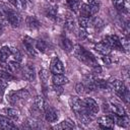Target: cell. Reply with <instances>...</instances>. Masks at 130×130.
<instances>
[{"label": "cell", "instance_id": "obj_33", "mask_svg": "<svg viewBox=\"0 0 130 130\" xmlns=\"http://www.w3.org/2000/svg\"><path fill=\"white\" fill-rule=\"evenodd\" d=\"M10 50H11V55L13 56L14 60L17 62H20L22 60V55H21L20 51L17 48H13V47H10Z\"/></svg>", "mask_w": 130, "mask_h": 130}, {"label": "cell", "instance_id": "obj_29", "mask_svg": "<svg viewBox=\"0 0 130 130\" xmlns=\"http://www.w3.org/2000/svg\"><path fill=\"white\" fill-rule=\"evenodd\" d=\"M91 22H92V19L90 17H83V16H80L78 18V24L80 27L82 28H87L88 26L91 25Z\"/></svg>", "mask_w": 130, "mask_h": 130}, {"label": "cell", "instance_id": "obj_7", "mask_svg": "<svg viewBox=\"0 0 130 130\" xmlns=\"http://www.w3.org/2000/svg\"><path fill=\"white\" fill-rule=\"evenodd\" d=\"M22 45H23V48L26 52V54L30 57H36L37 53H36V49H35V46H34V40L27 36H25L22 40Z\"/></svg>", "mask_w": 130, "mask_h": 130}, {"label": "cell", "instance_id": "obj_42", "mask_svg": "<svg viewBox=\"0 0 130 130\" xmlns=\"http://www.w3.org/2000/svg\"><path fill=\"white\" fill-rule=\"evenodd\" d=\"M7 85H8L7 81L0 78V94H3V93H4V91H5L6 87H7Z\"/></svg>", "mask_w": 130, "mask_h": 130}, {"label": "cell", "instance_id": "obj_34", "mask_svg": "<svg viewBox=\"0 0 130 130\" xmlns=\"http://www.w3.org/2000/svg\"><path fill=\"white\" fill-rule=\"evenodd\" d=\"M36 49H37L39 52L44 53V52L46 51V49H47V44H46V42L43 41V40H38V41L36 42Z\"/></svg>", "mask_w": 130, "mask_h": 130}, {"label": "cell", "instance_id": "obj_10", "mask_svg": "<svg viewBox=\"0 0 130 130\" xmlns=\"http://www.w3.org/2000/svg\"><path fill=\"white\" fill-rule=\"evenodd\" d=\"M44 111H45V113H44L45 119L47 122L53 123V122H56L58 120V112L52 106H46Z\"/></svg>", "mask_w": 130, "mask_h": 130}, {"label": "cell", "instance_id": "obj_37", "mask_svg": "<svg viewBox=\"0 0 130 130\" xmlns=\"http://www.w3.org/2000/svg\"><path fill=\"white\" fill-rule=\"evenodd\" d=\"M112 3L118 10H123L125 8V0H112Z\"/></svg>", "mask_w": 130, "mask_h": 130}, {"label": "cell", "instance_id": "obj_40", "mask_svg": "<svg viewBox=\"0 0 130 130\" xmlns=\"http://www.w3.org/2000/svg\"><path fill=\"white\" fill-rule=\"evenodd\" d=\"M120 41H121V44H122L123 49H125L126 51H128V48H129V40H128V38L124 36V37H122V39H120Z\"/></svg>", "mask_w": 130, "mask_h": 130}, {"label": "cell", "instance_id": "obj_19", "mask_svg": "<svg viewBox=\"0 0 130 130\" xmlns=\"http://www.w3.org/2000/svg\"><path fill=\"white\" fill-rule=\"evenodd\" d=\"M0 128H2V129H15L16 126L8 117L0 115Z\"/></svg>", "mask_w": 130, "mask_h": 130}, {"label": "cell", "instance_id": "obj_8", "mask_svg": "<svg viewBox=\"0 0 130 130\" xmlns=\"http://www.w3.org/2000/svg\"><path fill=\"white\" fill-rule=\"evenodd\" d=\"M50 70L53 74H63L64 73V65L58 57H54L50 64Z\"/></svg>", "mask_w": 130, "mask_h": 130}, {"label": "cell", "instance_id": "obj_11", "mask_svg": "<svg viewBox=\"0 0 130 130\" xmlns=\"http://www.w3.org/2000/svg\"><path fill=\"white\" fill-rule=\"evenodd\" d=\"M21 73H22L23 78L26 79L27 81H32L36 78V70H35V67L32 65H30V64L24 66L21 69Z\"/></svg>", "mask_w": 130, "mask_h": 130}, {"label": "cell", "instance_id": "obj_47", "mask_svg": "<svg viewBox=\"0 0 130 130\" xmlns=\"http://www.w3.org/2000/svg\"><path fill=\"white\" fill-rule=\"evenodd\" d=\"M3 31H4V24L0 22V35H2Z\"/></svg>", "mask_w": 130, "mask_h": 130}, {"label": "cell", "instance_id": "obj_25", "mask_svg": "<svg viewBox=\"0 0 130 130\" xmlns=\"http://www.w3.org/2000/svg\"><path fill=\"white\" fill-rule=\"evenodd\" d=\"M109 87H111V88L114 89L116 92H118V91L124 89V88L126 87V85H125V83H124L122 80L114 79V80H112V81L109 82Z\"/></svg>", "mask_w": 130, "mask_h": 130}, {"label": "cell", "instance_id": "obj_45", "mask_svg": "<svg viewBox=\"0 0 130 130\" xmlns=\"http://www.w3.org/2000/svg\"><path fill=\"white\" fill-rule=\"evenodd\" d=\"M103 61L106 63V64H111L112 63V60H111V57L109 56V55H105L104 57H103Z\"/></svg>", "mask_w": 130, "mask_h": 130}, {"label": "cell", "instance_id": "obj_3", "mask_svg": "<svg viewBox=\"0 0 130 130\" xmlns=\"http://www.w3.org/2000/svg\"><path fill=\"white\" fill-rule=\"evenodd\" d=\"M29 96H30V94H29L28 90L22 88V89H19V90L10 92V94L7 98V101H9V103H11V104H16L18 101H20V100L25 101Z\"/></svg>", "mask_w": 130, "mask_h": 130}, {"label": "cell", "instance_id": "obj_15", "mask_svg": "<svg viewBox=\"0 0 130 130\" xmlns=\"http://www.w3.org/2000/svg\"><path fill=\"white\" fill-rule=\"evenodd\" d=\"M59 44H60V47L65 52H67V53H69V52H71L73 50V43L66 36H61L60 41H59Z\"/></svg>", "mask_w": 130, "mask_h": 130}, {"label": "cell", "instance_id": "obj_23", "mask_svg": "<svg viewBox=\"0 0 130 130\" xmlns=\"http://www.w3.org/2000/svg\"><path fill=\"white\" fill-rule=\"evenodd\" d=\"M112 117H113L114 123H116V124H117L118 126H120V127L126 128V127L129 125L127 116H118V115H115V114H114V116H112Z\"/></svg>", "mask_w": 130, "mask_h": 130}, {"label": "cell", "instance_id": "obj_12", "mask_svg": "<svg viewBox=\"0 0 130 130\" xmlns=\"http://www.w3.org/2000/svg\"><path fill=\"white\" fill-rule=\"evenodd\" d=\"M98 123L102 128H106V129H112L115 124L112 115H107V116H103L99 118Z\"/></svg>", "mask_w": 130, "mask_h": 130}, {"label": "cell", "instance_id": "obj_22", "mask_svg": "<svg viewBox=\"0 0 130 130\" xmlns=\"http://www.w3.org/2000/svg\"><path fill=\"white\" fill-rule=\"evenodd\" d=\"M94 49H95L99 53H101L103 56H105V55H109V54L111 53V50H112V49H111L107 44H105L104 42H100V43L95 44Z\"/></svg>", "mask_w": 130, "mask_h": 130}, {"label": "cell", "instance_id": "obj_28", "mask_svg": "<svg viewBox=\"0 0 130 130\" xmlns=\"http://www.w3.org/2000/svg\"><path fill=\"white\" fill-rule=\"evenodd\" d=\"M53 128L54 129H72L74 128V123L71 122V120H64L59 125H56Z\"/></svg>", "mask_w": 130, "mask_h": 130}, {"label": "cell", "instance_id": "obj_13", "mask_svg": "<svg viewBox=\"0 0 130 130\" xmlns=\"http://www.w3.org/2000/svg\"><path fill=\"white\" fill-rule=\"evenodd\" d=\"M75 18H74V15L73 13L71 12H67L66 13V16H65V21H64V27L66 30L68 31H73L74 28H75Z\"/></svg>", "mask_w": 130, "mask_h": 130}, {"label": "cell", "instance_id": "obj_4", "mask_svg": "<svg viewBox=\"0 0 130 130\" xmlns=\"http://www.w3.org/2000/svg\"><path fill=\"white\" fill-rule=\"evenodd\" d=\"M100 5H88V4H81L79 7L80 16L83 17H91L99 12Z\"/></svg>", "mask_w": 130, "mask_h": 130}, {"label": "cell", "instance_id": "obj_18", "mask_svg": "<svg viewBox=\"0 0 130 130\" xmlns=\"http://www.w3.org/2000/svg\"><path fill=\"white\" fill-rule=\"evenodd\" d=\"M2 67H5V69L11 73H16L18 71L21 70V66L19 64V62L15 61V60H12V61H9L7 64L5 63Z\"/></svg>", "mask_w": 130, "mask_h": 130}, {"label": "cell", "instance_id": "obj_2", "mask_svg": "<svg viewBox=\"0 0 130 130\" xmlns=\"http://www.w3.org/2000/svg\"><path fill=\"white\" fill-rule=\"evenodd\" d=\"M3 10H4V14H5L7 22H9L10 25L13 26V27H18L21 23L20 14L17 11H15L14 9H12L10 7H7L5 4H3Z\"/></svg>", "mask_w": 130, "mask_h": 130}, {"label": "cell", "instance_id": "obj_1", "mask_svg": "<svg viewBox=\"0 0 130 130\" xmlns=\"http://www.w3.org/2000/svg\"><path fill=\"white\" fill-rule=\"evenodd\" d=\"M73 53H74V56L79 61H81L82 63H84V64H86L88 66L89 65L90 66H93V65L98 64V61L94 58V56L89 51H87L86 49H84L80 45H76L73 48Z\"/></svg>", "mask_w": 130, "mask_h": 130}, {"label": "cell", "instance_id": "obj_44", "mask_svg": "<svg viewBox=\"0 0 130 130\" xmlns=\"http://www.w3.org/2000/svg\"><path fill=\"white\" fill-rule=\"evenodd\" d=\"M53 90H54V91H55L57 94L62 93V92H63L62 85H56V84H54V85H53Z\"/></svg>", "mask_w": 130, "mask_h": 130}, {"label": "cell", "instance_id": "obj_14", "mask_svg": "<svg viewBox=\"0 0 130 130\" xmlns=\"http://www.w3.org/2000/svg\"><path fill=\"white\" fill-rule=\"evenodd\" d=\"M76 116H77L79 122L82 123V124H84V125H88V124L92 121V118L94 117V116L90 115L88 112H86L85 109H84V107H83V109H82Z\"/></svg>", "mask_w": 130, "mask_h": 130}, {"label": "cell", "instance_id": "obj_35", "mask_svg": "<svg viewBox=\"0 0 130 130\" xmlns=\"http://www.w3.org/2000/svg\"><path fill=\"white\" fill-rule=\"evenodd\" d=\"M68 5H69V7H70L74 12H77V11H79L80 1H79V0H69Z\"/></svg>", "mask_w": 130, "mask_h": 130}, {"label": "cell", "instance_id": "obj_21", "mask_svg": "<svg viewBox=\"0 0 130 130\" xmlns=\"http://www.w3.org/2000/svg\"><path fill=\"white\" fill-rule=\"evenodd\" d=\"M52 81H53V84H56V85H63L69 82L68 78L64 74H53Z\"/></svg>", "mask_w": 130, "mask_h": 130}, {"label": "cell", "instance_id": "obj_27", "mask_svg": "<svg viewBox=\"0 0 130 130\" xmlns=\"http://www.w3.org/2000/svg\"><path fill=\"white\" fill-rule=\"evenodd\" d=\"M34 104H35V107L38 108V109L41 110V111H44L45 108H46V102H45L44 98L41 96V95H37V96L35 98Z\"/></svg>", "mask_w": 130, "mask_h": 130}, {"label": "cell", "instance_id": "obj_24", "mask_svg": "<svg viewBox=\"0 0 130 130\" xmlns=\"http://www.w3.org/2000/svg\"><path fill=\"white\" fill-rule=\"evenodd\" d=\"M110 107V111H112L115 115H118V116H126V111L125 109L123 108V106L119 105V104H116V103H112Z\"/></svg>", "mask_w": 130, "mask_h": 130}, {"label": "cell", "instance_id": "obj_20", "mask_svg": "<svg viewBox=\"0 0 130 130\" xmlns=\"http://www.w3.org/2000/svg\"><path fill=\"white\" fill-rule=\"evenodd\" d=\"M45 15L50 19H56L58 14V7L56 5H49L44 10Z\"/></svg>", "mask_w": 130, "mask_h": 130}, {"label": "cell", "instance_id": "obj_46", "mask_svg": "<svg viewBox=\"0 0 130 130\" xmlns=\"http://www.w3.org/2000/svg\"><path fill=\"white\" fill-rule=\"evenodd\" d=\"M88 5H100V0H86Z\"/></svg>", "mask_w": 130, "mask_h": 130}, {"label": "cell", "instance_id": "obj_17", "mask_svg": "<svg viewBox=\"0 0 130 130\" xmlns=\"http://www.w3.org/2000/svg\"><path fill=\"white\" fill-rule=\"evenodd\" d=\"M25 23H26V26L30 29H38L41 27V22L40 20L34 16V15H29L25 18Z\"/></svg>", "mask_w": 130, "mask_h": 130}, {"label": "cell", "instance_id": "obj_41", "mask_svg": "<svg viewBox=\"0 0 130 130\" xmlns=\"http://www.w3.org/2000/svg\"><path fill=\"white\" fill-rule=\"evenodd\" d=\"M100 73H102V67L99 64L91 66V74L95 75V74H100Z\"/></svg>", "mask_w": 130, "mask_h": 130}, {"label": "cell", "instance_id": "obj_9", "mask_svg": "<svg viewBox=\"0 0 130 130\" xmlns=\"http://www.w3.org/2000/svg\"><path fill=\"white\" fill-rule=\"evenodd\" d=\"M69 105H70L71 110L75 113V115H77L83 109V103H82V101L78 96H76V95H71L70 96V99H69Z\"/></svg>", "mask_w": 130, "mask_h": 130}, {"label": "cell", "instance_id": "obj_38", "mask_svg": "<svg viewBox=\"0 0 130 130\" xmlns=\"http://www.w3.org/2000/svg\"><path fill=\"white\" fill-rule=\"evenodd\" d=\"M77 37H78V39H80V40H85V39H87L88 32L86 31V28L80 27V28L77 30Z\"/></svg>", "mask_w": 130, "mask_h": 130}, {"label": "cell", "instance_id": "obj_39", "mask_svg": "<svg viewBox=\"0 0 130 130\" xmlns=\"http://www.w3.org/2000/svg\"><path fill=\"white\" fill-rule=\"evenodd\" d=\"M85 86H84V84L83 83H81V82H79V83H77L76 85H75V91L77 92V94H79V95H81V94H84L85 93Z\"/></svg>", "mask_w": 130, "mask_h": 130}, {"label": "cell", "instance_id": "obj_6", "mask_svg": "<svg viewBox=\"0 0 130 130\" xmlns=\"http://www.w3.org/2000/svg\"><path fill=\"white\" fill-rule=\"evenodd\" d=\"M82 103H83V107H84L85 111L88 112L90 115L95 116V114L99 113L100 107H99L98 103L93 99H91V98H85L82 101Z\"/></svg>", "mask_w": 130, "mask_h": 130}, {"label": "cell", "instance_id": "obj_26", "mask_svg": "<svg viewBox=\"0 0 130 130\" xmlns=\"http://www.w3.org/2000/svg\"><path fill=\"white\" fill-rule=\"evenodd\" d=\"M3 112L10 119H13V120L18 119V117H19V111L17 109H14V108H4L3 109Z\"/></svg>", "mask_w": 130, "mask_h": 130}, {"label": "cell", "instance_id": "obj_48", "mask_svg": "<svg viewBox=\"0 0 130 130\" xmlns=\"http://www.w3.org/2000/svg\"><path fill=\"white\" fill-rule=\"evenodd\" d=\"M8 1H9L13 6H16V0H8Z\"/></svg>", "mask_w": 130, "mask_h": 130}, {"label": "cell", "instance_id": "obj_30", "mask_svg": "<svg viewBox=\"0 0 130 130\" xmlns=\"http://www.w3.org/2000/svg\"><path fill=\"white\" fill-rule=\"evenodd\" d=\"M91 25H93V27H94V29H95L96 31H101V30L104 28L105 23H104V20H103L102 18H100V17H94V18L92 19Z\"/></svg>", "mask_w": 130, "mask_h": 130}, {"label": "cell", "instance_id": "obj_36", "mask_svg": "<svg viewBox=\"0 0 130 130\" xmlns=\"http://www.w3.org/2000/svg\"><path fill=\"white\" fill-rule=\"evenodd\" d=\"M49 76H50V73H49L48 70H46V69H42V70H40V72H39V77H40L41 81H43V82L45 83L46 81H48Z\"/></svg>", "mask_w": 130, "mask_h": 130}, {"label": "cell", "instance_id": "obj_16", "mask_svg": "<svg viewBox=\"0 0 130 130\" xmlns=\"http://www.w3.org/2000/svg\"><path fill=\"white\" fill-rule=\"evenodd\" d=\"M11 56V50H10V47L8 46H3L1 49H0V65L3 66L8 58Z\"/></svg>", "mask_w": 130, "mask_h": 130}, {"label": "cell", "instance_id": "obj_31", "mask_svg": "<svg viewBox=\"0 0 130 130\" xmlns=\"http://www.w3.org/2000/svg\"><path fill=\"white\" fill-rule=\"evenodd\" d=\"M94 83H95L96 88L99 89H106L109 87V82L101 78H94Z\"/></svg>", "mask_w": 130, "mask_h": 130}, {"label": "cell", "instance_id": "obj_43", "mask_svg": "<svg viewBox=\"0 0 130 130\" xmlns=\"http://www.w3.org/2000/svg\"><path fill=\"white\" fill-rule=\"evenodd\" d=\"M16 8H19V9H25L26 7V2L25 0H16Z\"/></svg>", "mask_w": 130, "mask_h": 130}, {"label": "cell", "instance_id": "obj_32", "mask_svg": "<svg viewBox=\"0 0 130 130\" xmlns=\"http://www.w3.org/2000/svg\"><path fill=\"white\" fill-rule=\"evenodd\" d=\"M0 78L4 79L6 81H11V80L15 79V77L12 75V73L7 70H0Z\"/></svg>", "mask_w": 130, "mask_h": 130}, {"label": "cell", "instance_id": "obj_5", "mask_svg": "<svg viewBox=\"0 0 130 130\" xmlns=\"http://www.w3.org/2000/svg\"><path fill=\"white\" fill-rule=\"evenodd\" d=\"M103 42L105 44H107L111 49H115V50H119V51H123V47L120 41V38H118L117 36L113 35V36H106L103 38Z\"/></svg>", "mask_w": 130, "mask_h": 130}]
</instances>
